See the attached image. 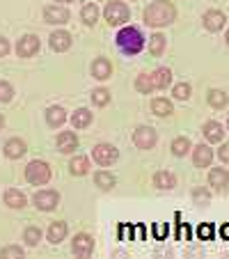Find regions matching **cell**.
<instances>
[{
  "instance_id": "cell-44",
  "label": "cell",
  "mask_w": 229,
  "mask_h": 259,
  "mask_svg": "<svg viewBox=\"0 0 229 259\" xmlns=\"http://www.w3.org/2000/svg\"><path fill=\"white\" fill-rule=\"evenodd\" d=\"M224 41H227V46H229V30H227V34H224Z\"/></svg>"
},
{
  "instance_id": "cell-45",
  "label": "cell",
  "mask_w": 229,
  "mask_h": 259,
  "mask_svg": "<svg viewBox=\"0 0 229 259\" xmlns=\"http://www.w3.org/2000/svg\"><path fill=\"white\" fill-rule=\"evenodd\" d=\"M55 3H73V0H55Z\"/></svg>"
},
{
  "instance_id": "cell-35",
  "label": "cell",
  "mask_w": 229,
  "mask_h": 259,
  "mask_svg": "<svg viewBox=\"0 0 229 259\" xmlns=\"http://www.w3.org/2000/svg\"><path fill=\"white\" fill-rule=\"evenodd\" d=\"M190 85L188 83H179V85H174V90H172V94H174V99H179V101H186V99L190 97Z\"/></svg>"
},
{
  "instance_id": "cell-25",
  "label": "cell",
  "mask_w": 229,
  "mask_h": 259,
  "mask_svg": "<svg viewBox=\"0 0 229 259\" xmlns=\"http://www.w3.org/2000/svg\"><path fill=\"white\" fill-rule=\"evenodd\" d=\"M151 113L158 115V117H167V115H172V103L167 99H154L151 101Z\"/></svg>"
},
{
  "instance_id": "cell-27",
  "label": "cell",
  "mask_w": 229,
  "mask_h": 259,
  "mask_svg": "<svg viewBox=\"0 0 229 259\" xmlns=\"http://www.w3.org/2000/svg\"><path fill=\"white\" fill-rule=\"evenodd\" d=\"M94 184H97L101 191H110V188L115 186V177H112L110 172H97V177H94Z\"/></svg>"
},
{
  "instance_id": "cell-34",
  "label": "cell",
  "mask_w": 229,
  "mask_h": 259,
  "mask_svg": "<svg viewBox=\"0 0 229 259\" xmlns=\"http://www.w3.org/2000/svg\"><path fill=\"white\" fill-rule=\"evenodd\" d=\"M23 241L28 245H37L41 241V232L37 230V227H28V230H25V234H23Z\"/></svg>"
},
{
  "instance_id": "cell-7",
  "label": "cell",
  "mask_w": 229,
  "mask_h": 259,
  "mask_svg": "<svg viewBox=\"0 0 229 259\" xmlns=\"http://www.w3.org/2000/svg\"><path fill=\"white\" fill-rule=\"evenodd\" d=\"M133 142H135L138 149H151V147L156 145V131L149 128V126L135 128V133H133Z\"/></svg>"
},
{
  "instance_id": "cell-3",
  "label": "cell",
  "mask_w": 229,
  "mask_h": 259,
  "mask_svg": "<svg viewBox=\"0 0 229 259\" xmlns=\"http://www.w3.org/2000/svg\"><path fill=\"white\" fill-rule=\"evenodd\" d=\"M25 179H28L30 184H34V186H44L46 181L51 179V167H49V163H44V161H32V163H28V167H25Z\"/></svg>"
},
{
  "instance_id": "cell-14",
  "label": "cell",
  "mask_w": 229,
  "mask_h": 259,
  "mask_svg": "<svg viewBox=\"0 0 229 259\" xmlns=\"http://www.w3.org/2000/svg\"><path fill=\"white\" fill-rule=\"evenodd\" d=\"M110 73H112V64H110V60H106V58H97L94 60V64H92V76L97 80H106V78H110Z\"/></svg>"
},
{
  "instance_id": "cell-15",
  "label": "cell",
  "mask_w": 229,
  "mask_h": 259,
  "mask_svg": "<svg viewBox=\"0 0 229 259\" xmlns=\"http://www.w3.org/2000/svg\"><path fill=\"white\" fill-rule=\"evenodd\" d=\"M204 25L206 30H211V32H218V30L224 28V14L218 10H211L204 14Z\"/></svg>"
},
{
  "instance_id": "cell-9",
  "label": "cell",
  "mask_w": 229,
  "mask_h": 259,
  "mask_svg": "<svg viewBox=\"0 0 229 259\" xmlns=\"http://www.w3.org/2000/svg\"><path fill=\"white\" fill-rule=\"evenodd\" d=\"M71 250L78 254V257H89V254H92V250H94L92 236H89V234H76V236H73Z\"/></svg>"
},
{
  "instance_id": "cell-13",
  "label": "cell",
  "mask_w": 229,
  "mask_h": 259,
  "mask_svg": "<svg viewBox=\"0 0 229 259\" xmlns=\"http://www.w3.org/2000/svg\"><path fill=\"white\" fill-rule=\"evenodd\" d=\"M211 161H213V152H211V147L197 145L195 152H193V163H195L197 167H209Z\"/></svg>"
},
{
  "instance_id": "cell-8",
  "label": "cell",
  "mask_w": 229,
  "mask_h": 259,
  "mask_svg": "<svg viewBox=\"0 0 229 259\" xmlns=\"http://www.w3.org/2000/svg\"><path fill=\"white\" fill-rule=\"evenodd\" d=\"M37 51H39V39H37L34 34H25V37L19 39V44H16L19 58H30V55H34Z\"/></svg>"
},
{
  "instance_id": "cell-2",
  "label": "cell",
  "mask_w": 229,
  "mask_h": 259,
  "mask_svg": "<svg viewBox=\"0 0 229 259\" xmlns=\"http://www.w3.org/2000/svg\"><path fill=\"white\" fill-rule=\"evenodd\" d=\"M117 46L122 53L126 55H138L142 49H145V34L140 32L138 28H133V25H126V28H122L117 32Z\"/></svg>"
},
{
  "instance_id": "cell-37",
  "label": "cell",
  "mask_w": 229,
  "mask_h": 259,
  "mask_svg": "<svg viewBox=\"0 0 229 259\" xmlns=\"http://www.w3.org/2000/svg\"><path fill=\"white\" fill-rule=\"evenodd\" d=\"M12 94H14L12 85H10V83H5V80H0V103L12 101Z\"/></svg>"
},
{
  "instance_id": "cell-18",
  "label": "cell",
  "mask_w": 229,
  "mask_h": 259,
  "mask_svg": "<svg viewBox=\"0 0 229 259\" xmlns=\"http://www.w3.org/2000/svg\"><path fill=\"white\" fill-rule=\"evenodd\" d=\"M202 133L206 136L209 142H220L224 138V128H222V124H218V122H206Z\"/></svg>"
},
{
  "instance_id": "cell-23",
  "label": "cell",
  "mask_w": 229,
  "mask_h": 259,
  "mask_svg": "<svg viewBox=\"0 0 229 259\" xmlns=\"http://www.w3.org/2000/svg\"><path fill=\"white\" fill-rule=\"evenodd\" d=\"M89 122H92V113H89L87 108H80V110H76V113L71 115V124H73L76 128L89 126Z\"/></svg>"
},
{
  "instance_id": "cell-16",
  "label": "cell",
  "mask_w": 229,
  "mask_h": 259,
  "mask_svg": "<svg viewBox=\"0 0 229 259\" xmlns=\"http://www.w3.org/2000/svg\"><path fill=\"white\" fill-rule=\"evenodd\" d=\"M209 181H211V186L218 188V191H222V188L229 186V172L224 170V167H213L209 175Z\"/></svg>"
},
{
  "instance_id": "cell-43",
  "label": "cell",
  "mask_w": 229,
  "mask_h": 259,
  "mask_svg": "<svg viewBox=\"0 0 229 259\" xmlns=\"http://www.w3.org/2000/svg\"><path fill=\"white\" fill-rule=\"evenodd\" d=\"M5 126V117H3V115H0V128Z\"/></svg>"
},
{
  "instance_id": "cell-6",
  "label": "cell",
  "mask_w": 229,
  "mask_h": 259,
  "mask_svg": "<svg viewBox=\"0 0 229 259\" xmlns=\"http://www.w3.org/2000/svg\"><path fill=\"white\" fill-rule=\"evenodd\" d=\"M32 202L39 211H53L60 204V195L55 191H39V193H34Z\"/></svg>"
},
{
  "instance_id": "cell-22",
  "label": "cell",
  "mask_w": 229,
  "mask_h": 259,
  "mask_svg": "<svg viewBox=\"0 0 229 259\" xmlns=\"http://www.w3.org/2000/svg\"><path fill=\"white\" fill-rule=\"evenodd\" d=\"M64 119H67V115H64V110L60 106H51L49 110H46V122H49L51 126H62Z\"/></svg>"
},
{
  "instance_id": "cell-41",
  "label": "cell",
  "mask_w": 229,
  "mask_h": 259,
  "mask_svg": "<svg viewBox=\"0 0 229 259\" xmlns=\"http://www.w3.org/2000/svg\"><path fill=\"white\" fill-rule=\"evenodd\" d=\"M200 236H202V239H211V236H213V227H211V225H202L200 227Z\"/></svg>"
},
{
  "instance_id": "cell-4",
  "label": "cell",
  "mask_w": 229,
  "mask_h": 259,
  "mask_svg": "<svg viewBox=\"0 0 229 259\" xmlns=\"http://www.w3.org/2000/svg\"><path fill=\"white\" fill-rule=\"evenodd\" d=\"M103 14H106V21L110 25H122V23H126V21L131 19V12H128V7L124 5V3H117V0L108 3L106 10H103Z\"/></svg>"
},
{
  "instance_id": "cell-40",
  "label": "cell",
  "mask_w": 229,
  "mask_h": 259,
  "mask_svg": "<svg viewBox=\"0 0 229 259\" xmlns=\"http://www.w3.org/2000/svg\"><path fill=\"white\" fill-rule=\"evenodd\" d=\"M7 53H10V41L5 37H0V58H5Z\"/></svg>"
},
{
  "instance_id": "cell-24",
  "label": "cell",
  "mask_w": 229,
  "mask_h": 259,
  "mask_svg": "<svg viewBox=\"0 0 229 259\" xmlns=\"http://www.w3.org/2000/svg\"><path fill=\"white\" fill-rule=\"evenodd\" d=\"M154 184H156L158 188H163V191H170V188H174L176 179H174V175L161 170V172H156V177H154Z\"/></svg>"
},
{
  "instance_id": "cell-36",
  "label": "cell",
  "mask_w": 229,
  "mask_h": 259,
  "mask_svg": "<svg viewBox=\"0 0 229 259\" xmlns=\"http://www.w3.org/2000/svg\"><path fill=\"white\" fill-rule=\"evenodd\" d=\"M12 257H23V248L19 245H7L0 250V259H12Z\"/></svg>"
},
{
  "instance_id": "cell-30",
  "label": "cell",
  "mask_w": 229,
  "mask_h": 259,
  "mask_svg": "<svg viewBox=\"0 0 229 259\" xmlns=\"http://www.w3.org/2000/svg\"><path fill=\"white\" fill-rule=\"evenodd\" d=\"M163 49H165V37H163L161 32H158V34H151V39H149V53L151 55H161Z\"/></svg>"
},
{
  "instance_id": "cell-32",
  "label": "cell",
  "mask_w": 229,
  "mask_h": 259,
  "mask_svg": "<svg viewBox=\"0 0 229 259\" xmlns=\"http://www.w3.org/2000/svg\"><path fill=\"white\" fill-rule=\"evenodd\" d=\"M188 149H190L188 138H176V140L172 142V154H174V156H184V154H188Z\"/></svg>"
},
{
  "instance_id": "cell-19",
  "label": "cell",
  "mask_w": 229,
  "mask_h": 259,
  "mask_svg": "<svg viewBox=\"0 0 229 259\" xmlns=\"http://www.w3.org/2000/svg\"><path fill=\"white\" fill-rule=\"evenodd\" d=\"M25 152H28V149H25V142L19 140V138H12V140L5 142V154L10 158H21Z\"/></svg>"
},
{
  "instance_id": "cell-42",
  "label": "cell",
  "mask_w": 229,
  "mask_h": 259,
  "mask_svg": "<svg viewBox=\"0 0 229 259\" xmlns=\"http://www.w3.org/2000/svg\"><path fill=\"white\" fill-rule=\"evenodd\" d=\"M220 234H222V239H224V236L229 239V225H227V227H222V230H220Z\"/></svg>"
},
{
  "instance_id": "cell-31",
  "label": "cell",
  "mask_w": 229,
  "mask_h": 259,
  "mask_svg": "<svg viewBox=\"0 0 229 259\" xmlns=\"http://www.w3.org/2000/svg\"><path fill=\"white\" fill-rule=\"evenodd\" d=\"M83 21L87 25H94L99 21V7L94 5V3H87V5L83 7Z\"/></svg>"
},
{
  "instance_id": "cell-39",
  "label": "cell",
  "mask_w": 229,
  "mask_h": 259,
  "mask_svg": "<svg viewBox=\"0 0 229 259\" xmlns=\"http://www.w3.org/2000/svg\"><path fill=\"white\" fill-rule=\"evenodd\" d=\"M218 156H220V161H222V163H229V142H227V145H222V147H220Z\"/></svg>"
},
{
  "instance_id": "cell-26",
  "label": "cell",
  "mask_w": 229,
  "mask_h": 259,
  "mask_svg": "<svg viewBox=\"0 0 229 259\" xmlns=\"http://www.w3.org/2000/svg\"><path fill=\"white\" fill-rule=\"evenodd\" d=\"M69 170H71V175L83 177V175H87V170H89V161L85 156H76L69 163Z\"/></svg>"
},
{
  "instance_id": "cell-29",
  "label": "cell",
  "mask_w": 229,
  "mask_h": 259,
  "mask_svg": "<svg viewBox=\"0 0 229 259\" xmlns=\"http://www.w3.org/2000/svg\"><path fill=\"white\" fill-rule=\"evenodd\" d=\"M227 101H229V97L222 92V90H211L209 92V103L213 108H224L227 106Z\"/></svg>"
},
{
  "instance_id": "cell-12",
  "label": "cell",
  "mask_w": 229,
  "mask_h": 259,
  "mask_svg": "<svg viewBox=\"0 0 229 259\" xmlns=\"http://www.w3.org/2000/svg\"><path fill=\"white\" fill-rule=\"evenodd\" d=\"M51 49L58 51V53H64V51H69V46H71V34L64 32V30H55L53 34H51Z\"/></svg>"
},
{
  "instance_id": "cell-17",
  "label": "cell",
  "mask_w": 229,
  "mask_h": 259,
  "mask_svg": "<svg viewBox=\"0 0 229 259\" xmlns=\"http://www.w3.org/2000/svg\"><path fill=\"white\" fill-rule=\"evenodd\" d=\"M5 204L10 206V209H23V206L28 204V197L21 191H16V188H10V191L5 193Z\"/></svg>"
},
{
  "instance_id": "cell-20",
  "label": "cell",
  "mask_w": 229,
  "mask_h": 259,
  "mask_svg": "<svg viewBox=\"0 0 229 259\" xmlns=\"http://www.w3.org/2000/svg\"><path fill=\"white\" fill-rule=\"evenodd\" d=\"M151 80H154V88H156V90H165L167 85H170V80H172L170 69H167V67L156 69V71L151 73Z\"/></svg>"
},
{
  "instance_id": "cell-21",
  "label": "cell",
  "mask_w": 229,
  "mask_h": 259,
  "mask_svg": "<svg viewBox=\"0 0 229 259\" xmlns=\"http://www.w3.org/2000/svg\"><path fill=\"white\" fill-rule=\"evenodd\" d=\"M64 236H67V223H62V220L51 223V227H49V241L51 243H60Z\"/></svg>"
},
{
  "instance_id": "cell-11",
  "label": "cell",
  "mask_w": 229,
  "mask_h": 259,
  "mask_svg": "<svg viewBox=\"0 0 229 259\" xmlns=\"http://www.w3.org/2000/svg\"><path fill=\"white\" fill-rule=\"evenodd\" d=\"M58 149L62 154H71L78 149V136L73 131H62L58 136Z\"/></svg>"
},
{
  "instance_id": "cell-28",
  "label": "cell",
  "mask_w": 229,
  "mask_h": 259,
  "mask_svg": "<svg viewBox=\"0 0 229 259\" xmlns=\"http://www.w3.org/2000/svg\"><path fill=\"white\" fill-rule=\"evenodd\" d=\"M135 88L140 90L142 94H149L151 90H156V88H154V80H151V73H140V76H138V80H135Z\"/></svg>"
},
{
  "instance_id": "cell-10",
  "label": "cell",
  "mask_w": 229,
  "mask_h": 259,
  "mask_svg": "<svg viewBox=\"0 0 229 259\" xmlns=\"http://www.w3.org/2000/svg\"><path fill=\"white\" fill-rule=\"evenodd\" d=\"M44 19H46V23L62 25L69 21V10L67 7H60V5H49L44 10Z\"/></svg>"
},
{
  "instance_id": "cell-1",
  "label": "cell",
  "mask_w": 229,
  "mask_h": 259,
  "mask_svg": "<svg viewBox=\"0 0 229 259\" xmlns=\"http://www.w3.org/2000/svg\"><path fill=\"white\" fill-rule=\"evenodd\" d=\"M174 19H176V7L172 5L170 0H156V3H151L145 10V23L154 25V28L170 25Z\"/></svg>"
},
{
  "instance_id": "cell-5",
  "label": "cell",
  "mask_w": 229,
  "mask_h": 259,
  "mask_svg": "<svg viewBox=\"0 0 229 259\" xmlns=\"http://www.w3.org/2000/svg\"><path fill=\"white\" fill-rule=\"evenodd\" d=\"M117 156H119V152L115 149L112 145H97L92 149V158L99 163V165H103V167H108V165H112V163L117 161Z\"/></svg>"
},
{
  "instance_id": "cell-33",
  "label": "cell",
  "mask_w": 229,
  "mask_h": 259,
  "mask_svg": "<svg viewBox=\"0 0 229 259\" xmlns=\"http://www.w3.org/2000/svg\"><path fill=\"white\" fill-rule=\"evenodd\" d=\"M92 101H94V106H106V103L110 101V92H108L106 88L94 90V92H92Z\"/></svg>"
},
{
  "instance_id": "cell-38",
  "label": "cell",
  "mask_w": 229,
  "mask_h": 259,
  "mask_svg": "<svg viewBox=\"0 0 229 259\" xmlns=\"http://www.w3.org/2000/svg\"><path fill=\"white\" fill-rule=\"evenodd\" d=\"M211 200V195H209V193H206V191H202V188H197V191H195V202H197V204H206V202H209Z\"/></svg>"
}]
</instances>
